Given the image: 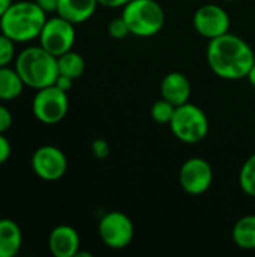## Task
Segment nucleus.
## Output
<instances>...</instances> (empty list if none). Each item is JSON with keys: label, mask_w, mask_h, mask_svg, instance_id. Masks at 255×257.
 <instances>
[{"label": "nucleus", "mask_w": 255, "mask_h": 257, "mask_svg": "<svg viewBox=\"0 0 255 257\" xmlns=\"http://www.w3.org/2000/svg\"><path fill=\"white\" fill-rule=\"evenodd\" d=\"M206 59L213 74L222 80L246 78L255 63V54L251 45L230 32L209 41Z\"/></svg>", "instance_id": "obj_1"}, {"label": "nucleus", "mask_w": 255, "mask_h": 257, "mask_svg": "<svg viewBox=\"0 0 255 257\" xmlns=\"http://www.w3.org/2000/svg\"><path fill=\"white\" fill-rule=\"evenodd\" d=\"M47 18V12L35 0L14 2L0 17V32L17 44H27L39 38Z\"/></svg>", "instance_id": "obj_2"}, {"label": "nucleus", "mask_w": 255, "mask_h": 257, "mask_svg": "<svg viewBox=\"0 0 255 257\" xmlns=\"http://www.w3.org/2000/svg\"><path fill=\"white\" fill-rule=\"evenodd\" d=\"M14 68L24 84L35 90L54 84L59 75L57 57L41 45H30L21 50L15 57Z\"/></svg>", "instance_id": "obj_3"}, {"label": "nucleus", "mask_w": 255, "mask_h": 257, "mask_svg": "<svg viewBox=\"0 0 255 257\" xmlns=\"http://www.w3.org/2000/svg\"><path fill=\"white\" fill-rule=\"evenodd\" d=\"M122 17L131 35L138 38L158 35L165 23L164 9L156 0H131L122 8Z\"/></svg>", "instance_id": "obj_4"}, {"label": "nucleus", "mask_w": 255, "mask_h": 257, "mask_svg": "<svg viewBox=\"0 0 255 257\" xmlns=\"http://www.w3.org/2000/svg\"><path fill=\"white\" fill-rule=\"evenodd\" d=\"M168 125L174 137L186 145L200 143L209 134V119L206 113L192 102L176 107L173 119Z\"/></svg>", "instance_id": "obj_5"}, {"label": "nucleus", "mask_w": 255, "mask_h": 257, "mask_svg": "<svg viewBox=\"0 0 255 257\" xmlns=\"http://www.w3.org/2000/svg\"><path fill=\"white\" fill-rule=\"evenodd\" d=\"M69 110L68 92L56 84L36 90L32 101V113L44 125H56L65 119Z\"/></svg>", "instance_id": "obj_6"}, {"label": "nucleus", "mask_w": 255, "mask_h": 257, "mask_svg": "<svg viewBox=\"0 0 255 257\" xmlns=\"http://www.w3.org/2000/svg\"><path fill=\"white\" fill-rule=\"evenodd\" d=\"M75 24L62 18L60 15L47 18L41 35L39 45L44 47L48 53L59 57L63 53L72 50L75 42Z\"/></svg>", "instance_id": "obj_7"}, {"label": "nucleus", "mask_w": 255, "mask_h": 257, "mask_svg": "<svg viewBox=\"0 0 255 257\" xmlns=\"http://www.w3.org/2000/svg\"><path fill=\"white\" fill-rule=\"evenodd\" d=\"M134 223L131 218L119 211L105 214L98 224V233L101 241L111 250L126 248L134 239Z\"/></svg>", "instance_id": "obj_8"}, {"label": "nucleus", "mask_w": 255, "mask_h": 257, "mask_svg": "<svg viewBox=\"0 0 255 257\" xmlns=\"http://www.w3.org/2000/svg\"><path fill=\"white\" fill-rule=\"evenodd\" d=\"M30 166L33 173L47 182L59 181L68 170V158L62 149L53 145H44L38 148L32 158Z\"/></svg>", "instance_id": "obj_9"}, {"label": "nucleus", "mask_w": 255, "mask_h": 257, "mask_svg": "<svg viewBox=\"0 0 255 257\" xmlns=\"http://www.w3.org/2000/svg\"><path fill=\"white\" fill-rule=\"evenodd\" d=\"M213 182L212 166L200 157L188 158L179 170V184L191 196L204 194Z\"/></svg>", "instance_id": "obj_10"}, {"label": "nucleus", "mask_w": 255, "mask_h": 257, "mask_svg": "<svg viewBox=\"0 0 255 257\" xmlns=\"http://www.w3.org/2000/svg\"><path fill=\"white\" fill-rule=\"evenodd\" d=\"M192 24L198 35L210 41L228 32L230 17L224 8L215 3H209L195 11L192 17Z\"/></svg>", "instance_id": "obj_11"}, {"label": "nucleus", "mask_w": 255, "mask_h": 257, "mask_svg": "<svg viewBox=\"0 0 255 257\" xmlns=\"http://www.w3.org/2000/svg\"><path fill=\"white\" fill-rule=\"evenodd\" d=\"M48 248L54 257H75L80 250V235L74 227L60 224L51 230Z\"/></svg>", "instance_id": "obj_12"}, {"label": "nucleus", "mask_w": 255, "mask_h": 257, "mask_svg": "<svg viewBox=\"0 0 255 257\" xmlns=\"http://www.w3.org/2000/svg\"><path fill=\"white\" fill-rule=\"evenodd\" d=\"M161 96L171 102L174 107L189 102L191 83L188 77L179 71L168 72L161 81Z\"/></svg>", "instance_id": "obj_13"}, {"label": "nucleus", "mask_w": 255, "mask_h": 257, "mask_svg": "<svg viewBox=\"0 0 255 257\" xmlns=\"http://www.w3.org/2000/svg\"><path fill=\"white\" fill-rule=\"evenodd\" d=\"M98 5V0H59L56 14L72 24H81L92 18Z\"/></svg>", "instance_id": "obj_14"}, {"label": "nucleus", "mask_w": 255, "mask_h": 257, "mask_svg": "<svg viewBox=\"0 0 255 257\" xmlns=\"http://www.w3.org/2000/svg\"><path fill=\"white\" fill-rule=\"evenodd\" d=\"M23 245V232L11 218H0V257H15Z\"/></svg>", "instance_id": "obj_15"}, {"label": "nucleus", "mask_w": 255, "mask_h": 257, "mask_svg": "<svg viewBox=\"0 0 255 257\" xmlns=\"http://www.w3.org/2000/svg\"><path fill=\"white\" fill-rule=\"evenodd\" d=\"M26 84L21 80L15 68L3 66L0 68V101L9 102L21 96Z\"/></svg>", "instance_id": "obj_16"}, {"label": "nucleus", "mask_w": 255, "mask_h": 257, "mask_svg": "<svg viewBox=\"0 0 255 257\" xmlns=\"http://www.w3.org/2000/svg\"><path fill=\"white\" fill-rule=\"evenodd\" d=\"M233 241L242 250H255V214L237 220L233 227Z\"/></svg>", "instance_id": "obj_17"}, {"label": "nucleus", "mask_w": 255, "mask_h": 257, "mask_svg": "<svg viewBox=\"0 0 255 257\" xmlns=\"http://www.w3.org/2000/svg\"><path fill=\"white\" fill-rule=\"evenodd\" d=\"M57 68L60 75H66L72 80H77L83 75L86 69V62L80 53L69 50L57 57Z\"/></svg>", "instance_id": "obj_18"}, {"label": "nucleus", "mask_w": 255, "mask_h": 257, "mask_svg": "<svg viewBox=\"0 0 255 257\" xmlns=\"http://www.w3.org/2000/svg\"><path fill=\"white\" fill-rule=\"evenodd\" d=\"M239 185L246 196L255 197V154L243 163L239 173Z\"/></svg>", "instance_id": "obj_19"}, {"label": "nucleus", "mask_w": 255, "mask_h": 257, "mask_svg": "<svg viewBox=\"0 0 255 257\" xmlns=\"http://www.w3.org/2000/svg\"><path fill=\"white\" fill-rule=\"evenodd\" d=\"M174 111H176V107L171 102H168L167 99L161 98V99L153 102V105L150 108V116L156 123L168 125L173 119Z\"/></svg>", "instance_id": "obj_20"}, {"label": "nucleus", "mask_w": 255, "mask_h": 257, "mask_svg": "<svg viewBox=\"0 0 255 257\" xmlns=\"http://www.w3.org/2000/svg\"><path fill=\"white\" fill-rule=\"evenodd\" d=\"M15 41L0 32V68L9 66L12 62H15Z\"/></svg>", "instance_id": "obj_21"}, {"label": "nucleus", "mask_w": 255, "mask_h": 257, "mask_svg": "<svg viewBox=\"0 0 255 257\" xmlns=\"http://www.w3.org/2000/svg\"><path fill=\"white\" fill-rule=\"evenodd\" d=\"M107 30H108V35L111 38H114V39H123L128 35H131L129 29H128V24L123 20V17H119V18L111 20L110 24H108V27H107Z\"/></svg>", "instance_id": "obj_22"}, {"label": "nucleus", "mask_w": 255, "mask_h": 257, "mask_svg": "<svg viewBox=\"0 0 255 257\" xmlns=\"http://www.w3.org/2000/svg\"><path fill=\"white\" fill-rule=\"evenodd\" d=\"M92 154L98 158V160H105L110 155V145L107 140L104 139H96L92 143Z\"/></svg>", "instance_id": "obj_23"}, {"label": "nucleus", "mask_w": 255, "mask_h": 257, "mask_svg": "<svg viewBox=\"0 0 255 257\" xmlns=\"http://www.w3.org/2000/svg\"><path fill=\"white\" fill-rule=\"evenodd\" d=\"M12 122H14V117H12L11 110L0 101V134H5L12 126Z\"/></svg>", "instance_id": "obj_24"}, {"label": "nucleus", "mask_w": 255, "mask_h": 257, "mask_svg": "<svg viewBox=\"0 0 255 257\" xmlns=\"http://www.w3.org/2000/svg\"><path fill=\"white\" fill-rule=\"evenodd\" d=\"M11 152H12V148H11L8 137H5V134H0V166H3L9 160Z\"/></svg>", "instance_id": "obj_25"}, {"label": "nucleus", "mask_w": 255, "mask_h": 257, "mask_svg": "<svg viewBox=\"0 0 255 257\" xmlns=\"http://www.w3.org/2000/svg\"><path fill=\"white\" fill-rule=\"evenodd\" d=\"M36 5L45 11L47 14H54L57 12V6H59V0H35Z\"/></svg>", "instance_id": "obj_26"}, {"label": "nucleus", "mask_w": 255, "mask_h": 257, "mask_svg": "<svg viewBox=\"0 0 255 257\" xmlns=\"http://www.w3.org/2000/svg\"><path fill=\"white\" fill-rule=\"evenodd\" d=\"M74 81L75 80H72V78H69V77H66V75H57V78H56V86L59 87V89H62V90H65V92H69L71 89H72V84H74Z\"/></svg>", "instance_id": "obj_27"}, {"label": "nucleus", "mask_w": 255, "mask_h": 257, "mask_svg": "<svg viewBox=\"0 0 255 257\" xmlns=\"http://www.w3.org/2000/svg\"><path fill=\"white\" fill-rule=\"evenodd\" d=\"M131 0H98V3L104 8H110V9H117V8H123L125 5H128Z\"/></svg>", "instance_id": "obj_28"}, {"label": "nucleus", "mask_w": 255, "mask_h": 257, "mask_svg": "<svg viewBox=\"0 0 255 257\" xmlns=\"http://www.w3.org/2000/svg\"><path fill=\"white\" fill-rule=\"evenodd\" d=\"M14 3V0H0V17L8 11V8Z\"/></svg>", "instance_id": "obj_29"}, {"label": "nucleus", "mask_w": 255, "mask_h": 257, "mask_svg": "<svg viewBox=\"0 0 255 257\" xmlns=\"http://www.w3.org/2000/svg\"><path fill=\"white\" fill-rule=\"evenodd\" d=\"M246 78H248V81L251 83V86H254L255 87V63L252 65V68L249 69V72H248Z\"/></svg>", "instance_id": "obj_30"}]
</instances>
